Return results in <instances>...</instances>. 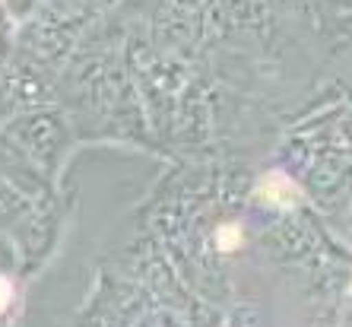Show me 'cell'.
<instances>
[{"instance_id": "obj_1", "label": "cell", "mask_w": 352, "mask_h": 327, "mask_svg": "<svg viewBox=\"0 0 352 327\" xmlns=\"http://www.w3.org/2000/svg\"><path fill=\"white\" fill-rule=\"evenodd\" d=\"M10 302V289H7V283H0V308Z\"/></svg>"}]
</instances>
